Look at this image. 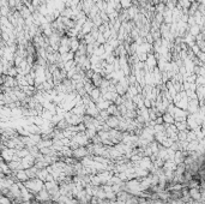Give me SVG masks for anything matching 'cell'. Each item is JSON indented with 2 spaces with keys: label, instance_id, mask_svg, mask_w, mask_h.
Listing matches in <instances>:
<instances>
[{
  "label": "cell",
  "instance_id": "1",
  "mask_svg": "<svg viewBox=\"0 0 205 204\" xmlns=\"http://www.w3.org/2000/svg\"><path fill=\"white\" fill-rule=\"evenodd\" d=\"M23 185H24L31 193H33L34 196L37 195L40 191H41L42 188L44 187V183L42 181V180H40V179L35 178V179H28L26 181H24V183H22Z\"/></svg>",
  "mask_w": 205,
  "mask_h": 204
},
{
  "label": "cell",
  "instance_id": "2",
  "mask_svg": "<svg viewBox=\"0 0 205 204\" xmlns=\"http://www.w3.org/2000/svg\"><path fill=\"white\" fill-rule=\"evenodd\" d=\"M35 198H36V201H37L39 203H47V202L50 201V195H49V192L43 187L37 195H35Z\"/></svg>",
  "mask_w": 205,
  "mask_h": 204
},
{
  "label": "cell",
  "instance_id": "3",
  "mask_svg": "<svg viewBox=\"0 0 205 204\" xmlns=\"http://www.w3.org/2000/svg\"><path fill=\"white\" fill-rule=\"evenodd\" d=\"M88 155H89V154H88V150H86L85 146H78L77 149L72 150V157L77 159V160H81V159L88 156Z\"/></svg>",
  "mask_w": 205,
  "mask_h": 204
},
{
  "label": "cell",
  "instance_id": "4",
  "mask_svg": "<svg viewBox=\"0 0 205 204\" xmlns=\"http://www.w3.org/2000/svg\"><path fill=\"white\" fill-rule=\"evenodd\" d=\"M199 111V102H198L197 99L194 100H189V103H187V108H186V112L189 114H194Z\"/></svg>",
  "mask_w": 205,
  "mask_h": 204
},
{
  "label": "cell",
  "instance_id": "5",
  "mask_svg": "<svg viewBox=\"0 0 205 204\" xmlns=\"http://www.w3.org/2000/svg\"><path fill=\"white\" fill-rule=\"evenodd\" d=\"M99 113H100V111L97 109L95 102H91V103H89V104L85 107V114H86V115H90L92 118H95V117L99 115Z\"/></svg>",
  "mask_w": 205,
  "mask_h": 204
},
{
  "label": "cell",
  "instance_id": "6",
  "mask_svg": "<svg viewBox=\"0 0 205 204\" xmlns=\"http://www.w3.org/2000/svg\"><path fill=\"white\" fill-rule=\"evenodd\" d=\"M119 117H120V115H119ZM119 117H116V115H109L105 123L108 125L109 128H118V125H119Z\"/></svg>",
  "mask_w": 205,
  "mask_h": 204
},
{
  "label": "cell",
  "instance_id": "7",
  "mask_svg": "<svg viewBox=\"0 0 205 204\" xmlns=\"http://www.w3.org/2000/svg\"><path fill=\"white\" fill-rule=\"evenodd\" d=\"M132 102L136 104V107H137L138 109H140V108L144 107V97H143L140 94L136 95V96H133V97H132Z\"/></svg>",
  "mask_w": 205,
  "mask_h": 204
},
{
  "label": "cell",
  "instance_id": "8",
  "mask_svg": "<svg viewBox=\"0 0 205 204\" xmlns=\"http://www.w3.org/2000/svg\"><path fill=\"white\" fill-rule=\"evenodd\" d=\"M102 78H103V77L101 76L100 73H94V75H92V77L90 78V81H91V83H92V85H94L95 88H99L100 84H101V81H102Z\"/></svg>",
  "mask_w": 205,
  "mask_h": 204
},
{
  "label": "cell",
  "instance_id": "9",
  "mask_svg": "<svg viewBox=\"0 0 205 204\" xmlns=\"http://www.w3.org/2000/svg\"><path fill=\"white\" fill-rule=\"evenodd\" d=\"M47 175H48V170H47V168H41V169H37V172H36V178L42 180L43 183L46 181Z\"/></svg>",
  "mask_w": 205,
  "mask_h": 204
},
{
  "label": "cell",
  "instance_id": "10",
  "mask_svg": "<svg viewBox=\"0 0 205 204\" xmlns=\"http://www.w3.org/2000/svg\"><path fill=\"white\" fill-rule=\"evenodd\" d=\"M106 111L108 112L109 115H116V117L120 115V114H119V111H118V106H116L115 103H113V102L108 106V108H107Z\"/></svg>",
  "mask_w": 205,
  "mask_h": 204
},
{
  "label": "cell",
  "instance_id": "11",
  "mask_svg": "<svg viewBox=\"0 0 205 204\" xmlns=\"http://www.w3.org/2000/svg\"><path fill=\"white\" fill-rule=\"evenodd\" d=\"M89 96H90L91 101H94V102L97 101L100 97H101V91H100L99 88H94V89L91 90V93L89 94Z\"/></svg>",
  "mask_w": 205,
  "mask_h": 204
},
{
  "label": "cell",
  "instance_id": "12",
  "mask_svg": "<svg viewBox=\"0 0 205 204\" xmlns=\"http://www.w3.org/2000/svg\"><path fill=\"white\" fill-rule=\"evenodd\" d=\"M162 119H163V124H168V125L174 124V117H173L172 114L167 113V112L162 114Z\"/></svg>",
  "mask_w": 205,
  "mask_h": 204
},
{
  "label": "cell",
  "instance_id": "13",
  "mask_svg": "<svg viewBox=\"0 0 205 204\" xmlns=\"http://www.w3.org/2000/svg\"><path fill=\"white\" fill-rule=\"evenodd\" d=\"M174 125H175V128L178 131H187L189 128H187V124H186V121H180V123H174Z\"/></svg>",
  "mask_w": 205,
  "mask_h": 204
},
{
  "label": "cell",
  "instance_id": "14",
  "mask_svg": "<svg viewBox=\"0 0 205 204\" xmlns=\"http://www.w3.org/2000/svg\"><path fill=\"white\" fill-rule=\"evenodd\" d=\"M67 128H68V124H67V121H66L65 119H61L57 125H55V128L60 130V131H64V130Z\"/></svg>",
  "mask_w": 205,
  "mask_h": 204
},
{
  "label": "cell",
  "instance_id": "15",
  "mask_svg": "<svg viewBox=\"0 0 205 204\" xmlns=\"http://www.w3.org/2000/svg\"><path fill=\"white\" fill-rule=\"evenodd\" d=\"M126 93L128 94L131 97L133 96H136V95H138V90H137V88H136V85H128V88H127V90H126Z\"/></svg>",
  "mask_w": 205,
  "mask_h": 204
},
{
  "label": "cell",
  "instance_id": "16",
  "mask_svg": "<svg viewBox=\"0 0 205 204\" xmlns=\"http://www.w3.org/2000/svg\"><path fill=\"white\" fill-rule=\"evenodd\" d=\"M76 67V63H74V60H70V61H66L65 65H64V70H65L66 72L67 71H70V70H72V68Z\"/></svg>",
  "mask_w": 205,
  "mask_h": 204
},
{
  "label": "cell",
  "instance_id": "17",
  "mask_svg": "<svg viewBox=\"0 0 205 204\" xmlns=\"http://www.w3.org/2000/svg\"><path fill=\"white\" fill-rule=\"evenodd\" d=\"M120 6H121V9H123V10L130 9L132 6V1L131 0H120Z\"/></svg>",
  "mask_w": 205,
  "mask_h": 204
},
{
  "label": "cell",
  "instance_id": "18",
  "mask_svg": "<svg viewBox=\"0 0 205 204\" xmlns=\"http://www.w3.org/2000/svg\"><path fill=\"white\" fill-rule=\"evenodd\" d=\"M196 85H205V77L204 76H197L194 81Z\"/></svg>",
  "mask_w": 205,
  "mask_h": 204
},
{
  "label": "cell",
  "instance_id": "19",
  "mask_svg": "<svg viewBox=\"0 0 205 204\" xmlns=\"http://www.w3.org/2000/svg\"><path fill=\"white\" fill-rule=\"evenodd\" d=\"M95 41L99 43V44H103V43L107 42V40L105 39V36L102 35V33H99V35H97V37H96V40H95Z\"/></svg>",
  "mask_w": 205,
  "mask_h": 204
},
{
  "label": "cell",
  "instance_id": "20",
  "mask_svg": "<svg viewBox=\"0 0 205 204\" xmlns=\"http://www.w3.org/2000/svg\"><path fill=\"white\" fill-rule=\"evenodd\" d=\"M99 115L101 117V118H102V119L105 120V121H106V119L108 118V117H109V114H108V112H107V111H100Z\"/></svg>",
  "mask_w": 205,
  "mask_h": 204
}]
</instances>
